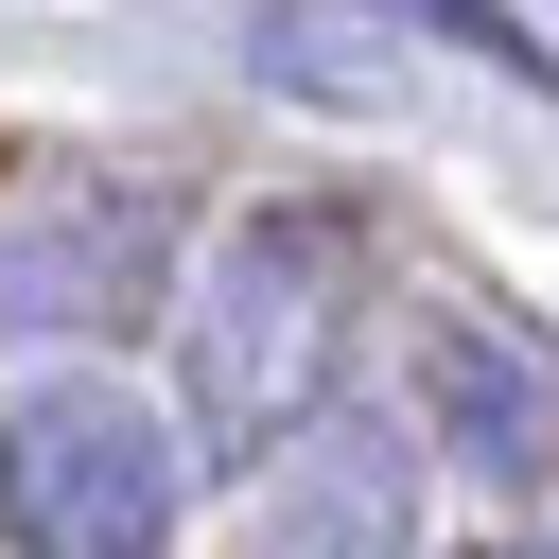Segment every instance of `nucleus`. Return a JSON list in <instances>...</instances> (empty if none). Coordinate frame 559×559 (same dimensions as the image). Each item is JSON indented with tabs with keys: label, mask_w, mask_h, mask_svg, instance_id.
I'll list each match as a JSON object with an SVG mask.
<instances>
[{
	"label": "nucleus",
	"mask_w": 559,
	"mask_h": 559,
	"mask_svg": "<svg viewBox=\"0 0 559 559\" xmlns=\"http://www.w3.org/2000/svg\"><path fill=\"white\" fill-rule=\"evenodd\" d=\"M175 507H192V454L157 402L52 367L0 419V542L17 559H175Z\"/></svg>",
	"instance_id": "2"
},
{
	"label": "nucleus",
	"mask_w": 559,
	"mask_h": 559,
	"mask_svg": "<svg viewBox=\"0 0 559 559\" xmlns=\"http://www.w3.org/2000/svg\"><path fill=\"white\" fill-rule=\"evenodd\" d=\"M175 280V210L140 175H52L0 210V349H87Z\"/></svg>",
	"instance_id": "3"
},
{
	"label": "nucleus",
	"mask_w": 559,
	"mask_h": 559,
	"mask_svg": "<svg viewBox=\"0 0 559 559\" xmlns=\"http://www.w3.org/2000/svg\"><path fill=\"white\" fill-rule=\"evenodd\" d=\"M489 559H559V524H524V542H489Z\"/></svg>",
	"instance_id": "6"
},
{
	"label": "nucleus",
	"mask_w": 559,
	"mask_h": 559,
	"mask_svg": "<svg viewBox=\"0 0 559 559\" xmlns=\"http://www.w3.org/2000/svg\"><path fill=\"white\" fill-rule=\"evenodd\" d=\"M349 280H367V245H349V210H314V192L245 210V227L192 262V314H175V419H192V454L262 472V454L332 402Z\"/></svg>",
	"instance_id": "1"
},
{
	"label": "nucleus",
	"mask_w": 559,
	"mask_h": 559,
	"mask_svg": "<svg viewBox=\"0 0 559 559\" xmlns=\"http://www.w3.org/2000/svg\"><path fill=\"white\" fill-rule=\"evenodd\" d=\"M419 437L489 489V507H542L559 489V349L489 297H437L419 314Z\"/></svg>",
	"instance_id": "4"
},
{
	"label": "nucleus",
	"mask_w": 559,
	"mask_h": 559,
	"mask_svg": "<svg viewBox=\"0 0 559 559\" xmlns=\"http://www.w3.org/2000/svg\"><path fill=\"white\" fill-rule=\"evenodd\" d=\"M402 542H419V437L314 402V419L262 454V524H245V559H402Z\"/></svg>",
	"instance_id": "5"
}]
</instances>
